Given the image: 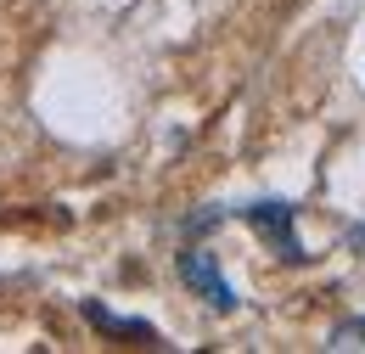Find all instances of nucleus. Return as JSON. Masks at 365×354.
<instances>
[{
    "instance_id": "1",
    "label": "nucleus",
    "mask_w": 365,
    "mask_h": 354,
    "mask_svg": "<svg viewBox=\"0 0 365 354\" xmlns=\"http://www.w3.org/2000/svg\"><path fill=\"white\" fill-rule=\"evenodd\" d=\"M242 220L270 242V253L281 265H304V259H309L304 242H298V231H292V208H287V203H253V208H242Z\"/></svg>"
},
{
    "instance_id": "2",
    "label": "nucleus",
    "mask_w": 365,
    "mask_h": 354,
    "mask_svg": "<svg viewBox=\"0 0 365 354\" xmlns=\"http://www.w3.org/2000/svg\"><path fill=\"white\" fill-rule=\"evenodd\" d=\"M180 281L197 293V298H208L220 315L236 310V293H230V281L220 275V265H214V253H208V248H185V253H180Z\"/></svg>"
},
{
    "instance_id": "3",
    "label": "nucleus",
    "mask_w": 365,
    "mask_h": 354,
    "mask_svg": "<svg viewBox=\"0 0 365 354\" xmlns=\"http://www.w3.org/2000/svg\"><path fill=\"white\" fill-rule=\"evenodd\" d=\"M85 315H91L96 326H107V332H124V338H146L152 343V326H140V320H118V315H107L101 304H85Z\"/></svg>"
},
{
    "instance_id": "4",
    "label": "nucleus",
    "mask_w": 365,
    "mask_h": 354,
    "mask_svg": "<svg viewBox=\"0 0 365 354\" xmlns=\"http://www.w3.org/2000/svg\"><path fill=\"white\" fill-rule=\"evenodd\" d=\"M331 349H365V320H343L331 332Z\"/></svg>"
}]
</instances>
